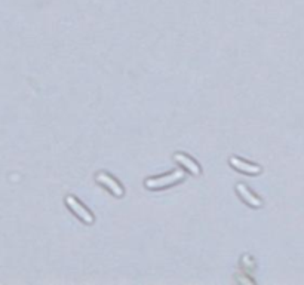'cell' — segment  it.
Listing matches in <instances>:
<instances>
[{"label": "cell", "mask_w": 304, "mask_h": 285, "mask_svg": "<svg viewBox=\"0 0 304 285\" xmlns=\"http://www.w3.org/2000/svg\"><path fill=\"white\" fill-rule=\"evenodd\" d=\"M184 178V173L182 169H175L172 174L166 176V177H161V178H153V180H147L145 181V187L148 189H158V187H165L169 186L175 181H179Z\"/></svg>", "instance_id": "obj_1"}, {"label": "cell", "mask_w": 304, "mask_h": 285, "mask_svg": "<svg viewBox=\"0 0 304 285\" xmlns=\"http://www.w3.org/2000/svg\"><path fill=\"white\" fill-rule=\"evenodd\" d=\"M66 202H67V205L77 214V217H80L83 221H86V223H92V221H94V217L90 215L89 211H88L86 208H83L73 196H67V197H66Z\"/></svg>", "instance_id": "obj_2"}, {"label": "cell", "mask_w": 304, "mask_h": 285, "mask_svg": "<svg viewBox=\"0 0 304 285\" xmlns=\"http://www.w3.org/2000/svg\"><path fill=\"white\" fill-rule=\"evenodd\" d=\"M97 180L100 181V183H103L104 186H107L116 196H122L124 195V189L120 187V184L117 183V181H114L108 174H106V173H100L98 176H97Z\"/></svg>", "instance_id": "obj_3"}, {"label": "cell", "mask_w": 304, "mask_h": 285, "mask_svg": "<svg viewBox=\"0 0 304 285\" xmlns=\"http://www.w3.org/2000/svg\"><path fill=\"white\" fill-rule=\"evenodd\" d=\"M230 163L236 169L243 171V173H248V174H258L260 173V166H255V165H251V163H245V162H242L237 158H230Z\"/></svg>", "instance_id": "obj_4"}, {"label": "cell", "mask_w": 304, "mask_h": 285, "mask_svg": "<svg viewBox=\"0 0 304 285\" xmlns=\"http://www.w3.org/2000/svg\"><path fill=\"white\" fill-rule=\"evenodd\" d=\"M237 192L240 193V196L245 199V201L250 204V205H252V207H261V201L260 199H257L248 189H247V186L245 184H237Z\"/></svg>", "instance_id": "obj_5"}, {"label": "cell", "mask_w": 304, "mask_h": 285, "mask_svg": "<svg viewBox=\"0 0 304 285\" xmlns=\"http://www.w3.org/2000/svg\"><path fill=\"white\" fill-rule=\"evenodd\" d=\"M175 160L177 162H179V163H182V165H184L189 171H190V173H193L195 176H199V173H200V169H199V166L190 159V158H187V156H184V155H181V153H177L175 156Z\"/></svg>", "instance_id": "obj_6"}]
</instances>
